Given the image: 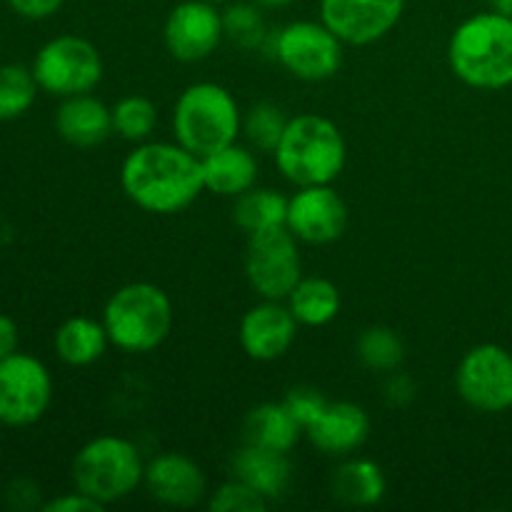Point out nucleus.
<instances>
[{
    "label": "nucleus",
    "mask_w": 512,
    "mask_h": 512,
    "mask_svg": "<svg viewBox=\"0 0 512 512\" xmlns=\"http://www.w3.org/2000/svg\"><path fill=\"white\" fill-rule=\"evenodd\" d=\"M120 188L130 203L145 213H183L205 190L203 165L198 155L175 140H145L125 155L120 165Z\"/></svg>",
    "instance_id": "nucleus-1"
},
{
    "label": "nucleus",
    "mask_w": 512,
    "mask_h": 512,
    "mask_svg": "<svg viewBox=\"0 0 512 512\" xmlns=\"http://www.w3.org/2000/svg\"><path fill=\"white\" fill-rule=\"evenodd\" d=\"M448 63L455 78L475 90L512 85V18L500 10L470 15L450 35Z\"/></svg>",
    "instance_id": "nucleus-2"
},
{
    "label": "nucleus",
    "mask_w": 512,
    "mask_h": 512,
    "mask_svg": "<svg viewBox=\"0 0 512 512\" xmlns=\"http://www.w3.org/2000/svg\"><path fill=\"white\" fill-rule=\"evenodd\" d=\"M273 155L280 175L295 188L333 185L348 163V145L333 120L318 113H300L288 120Z\"/></svg>",
    "instance_id": "nucleus-3"
},
{
    "label": "nucleus",
    "mask_w": 512,
    "mask_h": 512,
    "mask_svg": "<svg viewBox=\"0 0 512 512\" xmlns=\"http://www.w3.org/2000/svg\"><path fill=\"white\" fill-rule=\"evenodd\" d=\"M243 133V113L228 88L218 83H193L178 95L173 108V138L193 155L213 153L235 143Z\"/></svg>",
    "instance_id": "nucleus-4"
},
{
    "label": "nucleus",
    "mask_w": 512,
    "mask_h": 512,
    "mask_svg": "<svg viewBox=\"0 0 512 512\" xmlns=\"http://www.w3.org/2000/svg\"><path fill=\"white\" fill-rule=\"evenodd\" d=\"M103 325L110 345L130 355L150 353L173 330V303L153 283H128L115 290L103 308Z\"/></svg>",
    "instance_id": "nucleus-5"
},
{
    "label": "nucleus",
    "mask_w": 512,
    "mask_h": 512,
    "mask_svg": "<svg viewBox=\"0 0 512 512\" xmlns=\"http://www.w3.org/2000/svg\"><path fill=\"white\" fill-rule=\"evenodd\" d=\"M75 490L103 508L130 498L143 485L145 460L133 440L123 435H98L75 453L70 465Z\"/></svg>",
    "instance_id": "nucleus-6"
},
{
    "label": "nucleus",
    "mask_w": 512,
    "mask_h": 512,
    "mask_svg": "<svg viewBox=\"0 0 512 512\" xmlns=\"http://www.w3.org/2000/svg\"><path fill=\"white\" fill-rule=\"evenodd\" d=\"M270 53L293 78L305 83L330 80L343 65V40L323 20H293L270 35Z\"/></svg>",
    "instance_id": "nucleus-7"
},
{
    "label": "nucleus",
    "mask_w": 512,
    "mask_h": 512,
    "mask_svg": "<svg viewBox=\"0 0 512 512\" xmlns=\"http://www.w3.org/2000/svg\"><path fill=\"white\" fill-rule=\"evenodd\" d=\"M33 75L40 90L55 98L93 93L103 80V58L90 40L80 35H58L33 58Z\"/></svg>",
    "instance_id": "nucleus-8"
},
{
    "label": "nucleus",
    "mask_w": 512,
    "mask_h": 512,
    "mask_svg": "<svg viewBox=\"0 0 512 512\" xmlns=\"http://www.w3.org/2000/svg\"><path fill=\"white\" fill-rule=\"evenodd\" d=\"M245 278L260 300H285L303 278L300 240L285 225L248 235Z\"/></svg>",
    "instance_id": "nucleus-9"
},
{
    "label": "nucleus",
    "mask_w": 512,
    "mask_h": 512,
    "mask_svg": "<svg viewBox=\"0 0 512 512\" xmlns=\"http://www.w3.org/2000/svg\"><path fill=\"white\" fill-rule=\"evenodd\" d=\"M53 403V375L30 353L15 350L0 360V425L28 428L43 420Z\"/></svg>",
    "instance_id": "nucleus-10"
},
{
    "label": "nucleus",
    "mask_w": 512,
    "mask_h": 512,
    "mask_svg": "<svg viewBox=\"0 0 512 512\" xmlns=\"http://www.w3.org/2000/svg\"><path fill=\"white\" fill-rule=\"evenodd\" d=\"M458 395L478 413L512 408V353L503 345L483 343L470 348L455 370Z\"/></svg>",
    "instance_id": "nucleus-11"
},
{
    "label": "nucleus",
    "mask_w": 512,
    "mask_h": 512,
    "mask_svg": "<svg viewBox=\"0 0 512 512\" xmlns=\"http://www.w3.org/2000/svg\"><path fill=\"white\" fill-rule=\"evenodd\" d=\"M163 40L175 60L200 63L225 40L223 10L210 0H183L165 18Z\"/></svg>",
    "instance_id": "nucleus-12"
},
{
    "label": "nucleus",
    "mask_w": 512,
    "mask_h": 512,
    "mask_svg": "<svg viewBox=\"0 0 512 512\" xmlns=\"http://www.w3.org/2000/svg\"><path fill=\"white\" fill-rule=\"evenodd\" d=\"M285 228L305 245H330L348 228V205L333 185H305L288 198Z\"/></svg>",
    "instance_id": "nucleus-13"
},
{
    "label": "nucleus",
    "mask_w": 512,
    "mask_h": 512,
    "mask_svg": "<svg viewBox=\"0 0 512 512\" xmlns=\"http://www.w3.org/2000/svg\"><path fill=\"white\" fill-rule=\"evenodd\" d=\"M405 0H320V20L345 45L383 40L400 23Z\"/></svg>",
    "instance_id": "nucleus-14"
},
{
    "label": "nucleus",
    "mask_w": 512,
    "mask_h": 512,
    "mask_svg": "<svg viewBox=\"0 0 512 512\" xmlns=\"http://www.w3.org/2000/svg\"><path fill=\"white\" fill-rule=\"evenodd\" d=\"M298 328L285 300H260L240 320V348L258 363H273L293 348Z\"/></svg>",
    "instance_id": "nucleus-15"
},
{
    "label": "nucleus",
    "mask_w": 512,
    "mask_h": 512,
    "mask_svg": "<svg viewBox=\"0 0 512 512\" xmlns=\"http://www.w3.org/2000/svg\"><path fill=\"white\" fill-rule=\"evenodd\" d=\"M143 485L150 498L168 508H195L208 498V478L190 455L160 453L145 463Z\"/></svg>",
    "instance_id": "nucleus-16"
},
{
    "label": "nucleus",
    "mask_w": 512,
    "mask_h": 512,
    "mask_svg": "<svg viewBox=\"0 0 512 512\" xmlns=\"http://www.w3.org/2000/svg\"><path fill=\"white\" fill-rule=\"evenodd\" d=\"M370 435V418L360 405L340 400L328 403V408L320 413L310 428H305V438L310 440L318 453L328 458H350L358 453Z\"/></svg>",
    "instance_id": "nucleus-17"
},
{
    "label": "nucleus",
    "mask_w": 512,
    "mask_h": 512,
    "mask_svg": "<svg viewBox=\"0 0 512 512\" xmlns=\"http://www.w3.org/2000/svg\"><path fill=\"white\" fill-rule=\"evenodd\" d=\"M55 133L73 148H95L115 133L113 113L93 93L70 95L55 110Z\"/></svg>",
    "instance_id": "nucleus-18"
},
{
    "label": "nucleus",
    "mask_w": 512,
    "mask_h": 512,
    "mask_svg": "<svg viewBox=\"0 0 512 512\" xmlns=\"http://www.w3.org/2000/svg\"><path fill=\"white\" fill-rule=\"evenodd\" d=\"M200 165H203L205 190L223 198H238L240 193L258 185V155L250 145H240L238 140L203 155Z\"/></svg>",
    "instance_id": "nucleus-19"
},
{
    "label": "nucleus",
    "mask_w": 512,
    "mask_h": 512,
    "mask_svg": "<svg viewBox=\"0 0 512 512\" xmlns=\"http://www.w3.org/2000/svg\"><path fill=\"white\" fill-rule=\"evenodd\" d=\"M230 473L233 478L258 490L268 503H273L288 493L290 480H293V465H290L288 453H275V450L243 443L230 458Z\"/></svg>",
    "instance_id": "nucleus-20"
},
{
    "label": "nucleus",
    "mask_w": 512,
    "mask_h": 512,
    "mask_svg": "<svg viewBox=\"0 0 512 512\" xmlns=\"http://www.w3.org/2000/svg\"><path fill=\"white\" fill-rule=\"evenodd\" d=\"M305 435L303 425L293 418L285 403L255 405L243 420V443L275 453H293Z\"/></svg>",
    "instance_id": "nucleus-21"
},
{
    "label": "nucleus",
    "mask_w": 512,
    "mask_h": 512,
    "mask_svg": "<svg viewBox=\"0 0 512 512\" xmlns=\"http://www.w3.org/2000/svg\"><path fill=\"white\" fill-rule=\"evenodd\" d=\"M330 490L338 503L350 505V508H373L388 493V480L375 460L350 455V458H343L340 468L335 470Z\"/></svg>",
    "instance_id": "nucleus-22"
},
{
    "label": "nucleus",
    "mask_w": 512,
    "mask_h": 512,
    "mask_svg": "<svg viewBox=\"0 0 512 512\" xmlns=\"http://www.w3.org/2000/svg\"><path fill=\"white\" fill-rule=\"evenodd\" d=\"M55 355L70 368H88L98 363L108 350L110 338L103 320L88 318V315H75L68 318L55 330Z\"/></svg>",
    "instance_id": "nucleus-23"
},
{
    "label": "nucleus",
    "mask_w": 512,
    "mask_h": 512,
    "mask_svg": "<svg viewBox=\"0 0 512 512\" xmlns=\"http://www.w3.org/2000/svg\"><path fill=\"white\" fill-rule=\"evenodd\" d=\"M290 313L298 320V325L305 328H323V325L333 323L340 313V290L333 280L318 278V275H310V278H300L298 285L290 290V295L285 298Z\"/></svg>",
    "instance_id": "nucleus-24"
},
{
    "label": "nucleus",
    "mask_w": 512,
    "mask_h": 512,
    "mask_svg": "<svg viewBox=\"0 0 512 512\" xmlns=\"http://www.w3.org/2000/svg\"><path fill=\"white\" fill-rule=\"evenodd\" d=\"M288 218V198L275 188H258L233 198V220L245 233H258V230L280 228Z\"/></svg>",
    "instance_id": "nucleus-25"
},
{
    "label": "nucleus",
    "mask_w": 512,
    "mask_h": 512,
    "mask_svg": "<svg viewBox=\"0 0 512 512\" xmlns=\"http://www.w3.org/2000/svg\"><path fill=\"white\" fill-rule=\"evenodd\" d=\"M355 353H358L360 363L373 373H393L403 365L405 345L403 338L388 325H370L360 333Z\"/></svg>",
    "instance_id": "nucleus-26"
},
{
    "label": "nucleus",
    "mask_w": 512,
    "mask_h": 512,
    "mask_svg": "<svg viewBox=\"0 0 512 512\" xmlns=\"http://www.w3.org/2000/svg\"><path fill=\"white\" fill-rule=\"evenodd\" d=\"M40 85L33 68L20 63L0 65V120H18L35 105Z\"/></svg>",
    "instance_id": "nucleus-27"
},
{
    "label": "nucleus",
    "mask_w": 512,
    "mask_h": 512,
    "mask_svg": "<svg viewBox=\"0 0 512 512\" xmlns=\"http://www.w3.org/2000/svg\"><path fill=\"white\" fill-rule=\"evenodd\" d=\"M113 130L128 143H145L158 128V108L145 95H125L110 108Z\"/></svg>",
    "instance_id": "nucleus-28"
},
{
    "label": "nucleus",
    "mask_w": 512,
    "mask_h": 512,
    "mask_svg": "<svg viewBox=\"0 0 512 512\" xmlns=\"http://www.w3.org/2000/svg\"><path fill=\"white\" fill-rule=\"evenodd\" d=\"M225 38L243 50H255L270 40L268 25H265L263 8L258 3H233L223 10Z\"/></svg>",
    "instance_id": "nucleus-29"
},
{
    "label": "nucleus",
    "mask_w": 512,
    "mask_h": 512,
    "mask_svg": "<svg viewBox=\"0 0 512 512\" xmlns=\"http://www.w3.org/2000/svg\"><path fill=\"white\" fill-rule=\"evenodd\" d=\"M288 115L275 103H255L248 113H243V135L248 138V145L255 153H275L280 138L288 125Z\"/></svg>",
    "instance_id": "nucleus-30"
},
{
    "label": "nucleus",
    "mask_w": 512,
    "mask_h": 512,
    "mask_svg": "<svg viewBox=\"0 0 512 512\" xmlns=\"http://www.w3.org/2000/svg\"><path fill=\"white\" fill-rule=\"evenodd\" d=\"M268 505L258 490L238 478H230L208 495V508L213 512H265Z\"/></svg>",
    "instance_id": "nucleus-31"
},
{
    "label": "nucleus",
    "mask_w": 512,
    "mask_h": 512,
    "mask_svg": "<svg viewBox=\"0 0 512 512\" xmlns=\"http://www.w3.org/2000/svg\"><path fill=\"white\" fill-rule=\"evenodd\" d=\"M283 403L288 405L293 418L303 425V430L310 428V425L320 418V413L328 408L325 395L320 393L318 388H310V385H298V388H293L288 395H285Z\"/></svg>",
    "instance_id": "nucleus-32"
},
{
    "label": "nucleus",
    "mask_w": 512,
    "mask_h": 512,
    "mask_svg": "<svg viewBox=\"0 0 512 512\" xmlns=\"http://www.w3.org/2000/svg\"><path fill=\"white\" fill-rule=\"evenodd\" d=\"M45 512H100L103 510V505L95 503L93 498H88L85 493H80V490H73V493H65V495H58V498L48 500V503L43 505Z\"/></svg>",
    "instance_id": "nucleus-33"
},
{
    "label": "nucleus",
    "mask_w": 512,
    "mask_h": 512,
    "mask_svg": "<svg viewBox=\"0 0 512 512\" xmlns=\"http://www.w3.org/2000/svg\"><path fill=\"white\" fill-rule=\"evenodd\" d=\"M65 0H8L10 10L25 20H45L63 8Z\"/></svg>",
    "instance_id": "nucleus-34"
},
{
    "label": "nucleus",
    "mask_w": 512,
    "mask_h": 512,
    "mask_svg": "<svg viewBox=\"0 0 512 512\" xmlns=\"http://www.w3.org/2000/svg\"><path fill=\"white\" fill-rule=\"evenodd\" d=\"M385 398L390 405H408L415 398V383L410 375L393 370L388 373V383H385Z\"/></svg>",
    "instance_id": "nucleus-35"
},
{
    "label": "nucleus",
    "mask_w": 512,
    "mask_h": 512,
    "mask_svg": "<svg viewBox=\"0 0 512 512\" xmlns=\"http://www.w3.org/2000/svg\"><path fill=\"white\" fill-rule=\"evenodd\" d=\"M20 345V330L10 315L0 313V360L13 355Z\"/></svg>",
    "instance_id": "nucleus-36"
},
{
    "label": "nucleus",
    "mask_w": 512,
    "mask_h": 512,
    "mask_svg": "<svg viewBox=\"0 0 512 512\" xmlns=\"http://www.w3.org/2000/svg\"><path fill=\"white\" fill-rule=\"evenodd\" d=\"M253 3H258L260 8L278 10V8H288V5L295 3V0H253Z\"/></svg>",
    "instance_id": "nucleus-37"
},
{
    "label": "nucleus",
    "mask_w": 512,
    "mask_h": 512,
    "mask_svg": "<svg viewBox=\"0 0 512 512\" xmlns=\"http://www.w3.org/2000/svg\"><path fill=\"white\" fill-rule=\"evenodd\" d=\"M493 5H495V10H500V13L510 15L512 18V0H493Z\"/></svg>",
    "instance_id": "nucleus-38"
},
{
    "label": "nucleus",
    "mask_w": 512,
    "mask_h": 512,
    "mask_svg": "<svg viewBox=\"0 0 512 512\" xmlns=\"http://www.w3.org/2000/svg\"><path fill=\"white\" fill-rule=\"evenodd\" d=\"M210 3H215V5H223V3H230V0H210Z\"/></svg>",
    "instance_id": "nucleus-39"
}]
</instances>
